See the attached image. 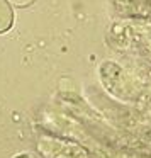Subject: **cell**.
Segmentation results:
<instances>
[{"label": "cell", "instance_id": "obj_1", "mask_svg": "<svg viewBox=\"0 0 151 158\" xmlns=\"http://www.w3.org/2000/svg\"><path fill=\"white\" fill-rule=\"evenodd\" d=\"M10 2L15 5H22V0H10ZM29 2H32V0H26V4H29Z\"/></svg>", "mask_w": 151, "mask_h": 158}]
</instances>
